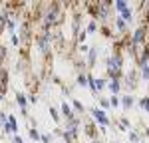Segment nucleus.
<instances>
[{
    "label": "nucleus",
    "instance_id": "nucleus-23",
    "mask_svg": "<svg viewBox=\"0 0 149 143\" xmlns=\"http://www.w3.org/2000/svg\"><path fill=\"white\" fill-rule=\"evenodd\" d=\"M50 113H52V117H54V121H60V115L56 113V109H50Z\"/></svg>",
    "mask_w": 149,
    "mask_h": 143
},
{
    "label": "nucleus",
    "instance_id": "nucleus-15",
    "mask_svg": "<svg viewBox=\"0 0 149 143\" xmlns=\"http://www.w3.org/2000/svg\"><path fill=\"white\" fill-rule=\"evenodd\" d=\"M115 8H117V10L119 12H123L127 8V4H125V0H117V2H115Z\"/></svg>",
    "mask_w": 149,
    "mask_h": 143
},
{
    "label": "nucleus",
    "instance_id": "nucleus-5",
    "mask_svg": "<svg viewBox=\"0 0 149 143\" xmlns=\"http://www.w3.org/2000/svg\"><path fill=\"white\" fill-rule=\"evenodd\" d=\"M4 129L8 131V133H16V129H18V123H16V119H14V115H10V117H8V121H6V125H4Z\"/></svg>",
    "mask_w": 149,
    "mask_h": 143
},
{
    "label": "nucleus",
    "instance_id": "nucleus-7",
    "mask_svg": "<svg viewBox=\"0 0 149 143\" xmlns=\"http://www.w3.org/2000/svg\"><path fill=\"white\" fill-rule=\"evenodd\" d=\"M139 68H141V76L145 80H149V64L147 62H139Z\"/></svg>",
    "mask_w": 149,
    "mask_h": 143
},
{
    "label": "nucleus",
    "instance_id": "nucleus-4",
    "mask_svg": "<svg viewBox=\"0 0 149 143\" xmlns=\"http://www.w3.org/2000/svg\"><path fill=\"white\" fill-rule=\"evenodd\" d=\"M143 40H145V26H141V28L135 30V34H133V38H131V46H137V44H141Z\"/></svg>",
    "mask_w": 149,
    "mask_h": 143
},
{
    "label": "nucleus",
    "instance_id": "nucleus-18",
    "mask_svg": "<svg viewBox=\"0 0 149 143\" xmlns=\"http://www.w3.org/2000/svg\"><path fill=\"white\" fill-rule=\"evenodd\" d=\"M103 87H105V82H103V80H95V92H100Z\"/></svg>",
    "mask_w": 149,
    "mask_h": 143
},
{
    "label": "nucleus",
    "instance_id": "nucleus-24",
    "mask_svg": "<svg viewBox=\"0 0 149 143\" xmlns=\"http://www.w3.org/2000/svg\"><path fill=\"white\" fill-rule=\"evenodd\" d=\"M95 28H97V24H95V22H90V26H88V30H90V32H95Z\"/></svg>",
    "mask_w": 149,
    "mask_h": 143
},
{
    "label": "nucleus",
    "instance_id": "nucleus-21",
    "mask_svg": "<svg viewBox=\"0 0 149 143\" xmlns=\"http://www.w3.org/2000/svg\"><path fill=\"white\" fill-rule=\"evenodd\" d=\"M4 58H6V48H4V46H0V62H2Z\"/></svg>",
    "mask_w": 149,
    "mask_h": 143
},
{
    "label": "nucleus",
    "instance_id": "nucleus-27",
    "mask_svg": "<svg viewBox=\"0 0 149 143\" xmlns=\"http://www.w3.org/2000/svg\"><path fill=\"white\" fill-rule=\"evenodd\" d=\"M109 103H111V106H117V103H119V99H117L115 95H111V101H109Z\"/></svg>",
    "mask_w": 149,
    "mask_h": 143
},
{
    "label": "nucleus",
    "instance_id": "nucleus-16",
    "mask_svg": "<svg viewBox=\"0 0 149 143\" xmlns=\"http://www.w3.org/2000/svg\"><path fill=\"white\" fill-rule=\"evenodd\" d=\"M115 26H117V30H119V32H125V22H123L121 18H117V20H115Z\"/></svg>",
    "mask_w": 149,
    "mask_h": 143
},
{
    "label": "nucleus",
    "instance_id": "nucleus-11",
    "mask_svg": "<svg viewBox=\"0 0 149 143\" xmlns=\"http://www.w3.org/2000/svg\"><path fill=\"white\" fill-rule=\"evenodd\" d=\"M16 101L20 103V107H22V111H24V113H26V95L18 94V95H16Z\"/></svg>",
    "mask_w": 149,
    "mask_h": 143
},
{
    "label": "nucleus",
    "instance_id": "nucleus-6",
    "mask_svg": "<svg viewBox=\"0 0 149 143\" xmlns=\"http://www.w3.org/2000/svg\"><path fill=\"white\" fill-rule=\"evenodd\" d=\"M92 113H93V117L97 119V121H100L102 125H107V123H109V121H107V117H105V113H103L102 109H93Z\"/></svg>",
    "mask_w": 149,
    "mask_h": 143
},
{
    "label": "nucleus",
    "instance_id": "nucleus-22",
    "mask_svg": "<svg viewBox=\"0 0 149 143\" xmlns=\"http://www.w3.org/2000/svg\"><path fill=\"white\" fill-rule=\"evenodd\" d=\"M74 107H76V109H78V111H84V106H81L80 101H78V99H76V101H74Z\"/></svg>",
    "mask_w": 149,
    "mask_h": 143
},
{
    "label": "nucleus",
    "instance_id": "nucleus-1",
    "mask_svg": "<svg viewBox=\"0 0 149 143\" xmlns=\"http://www.w3.org/2000/svg\"><path fill=\"white\" fill-rule=\"evenodd\" d=\"M58 16H60V6H58V4H52L50 10H48V14H46V28L52 26L54 22H58Z\"/></svg>",
    "mask_w": 149,
    "mask_h": 143
},
{
    "label": "nucleus",
    "instance_id": "nucleus-30",
    "mask_svg": "<svg viewBox=\"0 0 149 143\" xmlns=\"http://www.w3.org/2000/svg\"><path fill=\"white\" fill-rule=\"evenodd\" d=\"M93 143H102V141H93Z\"/></svg>",
    "mask_w": 149,
    "mask_h": 143
},
{
    "label": "nucleus",
    "instance_id": "nucleus-3",
    "mask_svg": "<svg viewBox=\"0 0 149 143\" xmlns=\"http://www.w3.org/2000/svg\"><path fill=\"white\" fill-rule=\"evenodd\" d=\"M62 135H64V139H66L68 143H74V141H76V137H78V125H70Z\"/></svg>",
    "mask_w": 149,
    "mask_h": 143
},
{
    "label": "nucleus",
    "instance_id": "nucleus-12",
    "mask_svg": "<svg viewBox=\"0 0 149 143\" xmlns=\"http://www.w3.org/2000/svg\"><path fill=\"white\" fill-rule=\"evenodd\" d=\"M121 14H123V18H121L123 22H131V20H133V14H131V10H129V8H125Z\"/></svg>",
    "mask_w": 149,
    "mask_h": 143
},
{
    "label": "nucleus",
    "instance_id": "nucleus-13",
    "mask_svg": "<svg viewBox=\"0 0 149 143\" xmlns=\"http://www.w3.org/2000/svg\"><path fill=\"white\" fill-rule=\"evenodd\" d=\"M119 87H121V85H119V82H117V80H111V83H109V90L113 92V95L119 92Z\"/></svg>",
    "mask_w": 149,
    "mask_h": 143
},
{
    "label": "nucleus",
    "instance_id": "nucleus-17",
    "mask_svg": "<svg viewBox=\"0 0 149 143\" xmlns=\"http://www.w3.org/2000/svg\"><path fill=\"white\" fill-rule=\"evenodd\" d=\"M133 106V97H129V95H125V97H123V107H131Z\"/></svg>",
    "mask_w": 149,
    "mask_h": 143
},
{
    "label": "nucleus",
    "instance_id": "nucleus-31",
    "mask_svg": "<svg viewBox=\"0 0 149 143\" xmlns=\"http://www.w3.org/2000/svg\"><path fill=\"white\" fill-rule=\"evenodd\" d=\"M0 101H2V95H0Z\"/></svg>",
    "mask_w": 149,
    "mask_h": 143
},
{
    "label": "nucleus",
    "instance_id": "nucleus-9",
    "mask_svg": "<svg viewBox=\"0 0 149 143\" xmlns=\"http://www.w3.org/2000/svg\"><path fill=\"white\" fill-rule=\"evenodd\" d=\"M135 80H137V74L135 72H131V74H127V85H131V87H135Z\"/></svg>",
    "mask_w": 149,
    "mask_h": 143
},
{
    "label": "nucleus",
    "instance_id": "nucleus-10",
    "mask_svg": "<svg viewBox=\"0 0 149 143\" xmlns=\"http://www.w3.org/2000/svg\"><path fill=\"white\" fill-rule=\"evenodd\" d=\"M88 52H90V66H93L95 60H97V48H90Z\"/></svg>",
    "mask_w": 149,
    "mask_h": 143
},
{
    "label": "nucleus",
    "instance_id": "nucleus-2",
    "mask_svg": "<svg viewBox=\"0 0 149 143\" xmlns=\"http://www.w3.org/2000/svg\"><path fill=\"white\" fill-rule=\"evenodd\" d=\"M50 42H52V34H50L48 30L38 36V46H40V50H42L44 54L48 52V48H50Z\"/></svg>",
    "mask_w": 149,
    "mask_h": 143
},
{
    "label": "nucleus",
    "instance_id": "nucleus-28",
    "mask_svg": "<svg viewBox=\"0 0 149 143\" xmlns=\"http://www.w3.org/2000/svg\"><path fill=\"white\" fill-rule=\"evenodd\" d=\"M4 121H6V113H2V111H0V123H4Z\"/></svg>",
    "mask_w": 149,
    "mask_h": 143
},
{
    "label": "nucleus",
    "instance_id": "nucleus-26",
    "mask_svg": "<svg viewBox=\"0 0 149 143\" xmlns=\"http://www.w3.org/2000/svg\"><path fill=\"white\" fill-rule=\"evenodd\" d=\"M129 139H131V141H135V143H137V141H139L137 133H129Z\"/></svg>",
    "mask_w": 149,
    "mask_h": 143
},
{
    "label": "nucleus",
    "instance_id": "nucleus-19",
    "mask_svg": "<svg viewBox=\"0 0 149 143\" xmlns=\"http://www.w3.org/2000/svg\"><path fill=\"white\" fill-rule=\"evenodd\" d=\"M78 83H80V85H88V76H84V74H81L80 78H78Z\"/></svg>",
    "mask_w": 149,
    "mask_h": 143
},
{
    "label": "nucleus",
    "instance_id": "nucleus-8",
    "mask_svg": "<svg viewBox=\"0 0 149 143\" xmlns=\"http://www.w3.org/2000/svg\"><path fill=\"white\" fill-rule=\"evenodd\" d=\"M62 113L66 115V119H74V113H72V109H70V106L64 101V106H62Z\"/></svg>",
    "mask_w": 149,
    "mask_h": 143
},
{
    "label": "nucleus",
    "instance_id": "nucleus-14",
    "mask_svg": "<svg viewBox=\"0 0 149 143\" xmlns=\"http://www.w3.org/2000/svg\"><path fill=\"white\" fill-rule=\"evenodd\" d=\"M6 22H8V16H6V14H0V34H2V30H4Z\"/></svg>",
    "mask_w": 149,
    "mask_h": 143
},
{
    "label": "nucleus",
    "instance_id": "nucleus-20",
    "mask_svg": "<svg viewBox=\"0 0 149 143\" xmlns=\"http://www.w3.org/2000/svg\"><path fill=\"white\" fill-rule=\"evenodd\" d=\"M139 103H141V107H145V109L149 111V97H143V99H141Z\"/></svg>",
    "mask_w": 149,
    "mask_h": 143
},
{
    "label": "nucleus",
    "instance_id": "nucleus-25",
    "mask_svg": "<svg viewBox=\"0 0 149 143\" xmlns=\"http://www.w3.org/2000/svg\"><path fill=\"white\" fill-rule=\"evenodd\" d=\"M30 137H32V139H38L40 135H38V131H36V129H30Z\"/></svg>",
    "mask_w": 149,
    "mask_h": 143
},
{
    "label": "nucleus",
    "instance_id": "nucleus-29",
    "mask_svg": "<svg viewBox=\"0 0 149 143\" xmlns=\"http://www.w3.org/2000/svg\"><path fill=\"white\" fill-rule=\"evenodd\" d=\"M14 143H24V141L20 139V137H18V135H16V137H14Z\"/></svg>",
    "mask_w": 149,
    "mask_h": 143
}]
</instances>
